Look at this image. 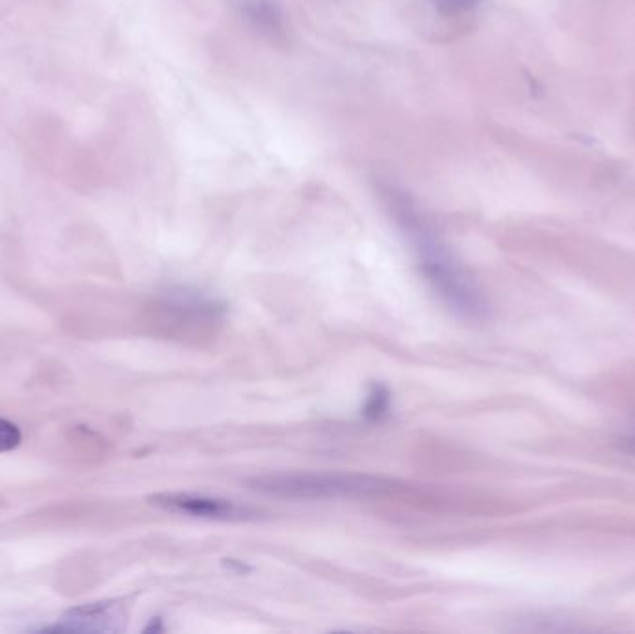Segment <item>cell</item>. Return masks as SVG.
<instances>
[{
	"label": "cell",
	"instance_id": "6da1fadb",
	"mask_svg": "<svg viewBox=\"0 0 635 634\" xmlns=\"http://www.w3.org/2000/svg\"><path fill=\"white\" fill-rule=\"evenodd\" d=\"M383 196L389 201L396 222L415 246L422 272L442 300L463 317L474 320L485 317L487 304L478 287L435 237L415 203L396 188H387Z\"/></svg>",
	"mask_w": 635,
	"mask_h": 634
},
{
	"label": "cell",
	"instance_id": "7a4b0ae2",
	"mask_svg": "<svg viewBox=\"0 0 635 634\" xmlns=\"http://www.w3.org/2000/svg\"><path fill=\"white\" fill-rule=\"evenodd\" d=\"M266 495L286 499H366L381 497L398 488L389 478L355 473H288L268 475L249 482Z\"/></svg>",
	"mask_w": 635,
	"mask_h": 634
},
{
	"label": "cell",
	"instance_id": "3957f363",
	"mask_svg": "<svg viewBox=\"0 0 635 634\" xmlns=\"http://www.w3.org/2000/svg\"><path fill=\"white\" fill-rule=\"evenodd\" d=\"M147 501L164 512L203 517V519L247 521V519H255L259 516V512L249 508V506H242V504L229 501V499L197 495V493H156V495H151Z\"/></svg>",
	"mask_w": 635,
	"mask_h": 634
},
{
	"label": "cell",
	"instance_id": "277c9868",
	"mask_svg": "<svg viewBox=\"0 0 635 634\" xmlns=\"http://www.w3.org/2000/svg\"><path fill=\"white\" fill-rule=\"evenodd\" d=\"M127 614L116 603H95L73 608L51 631L67 633H116L123 631Z\"/></svg>",
	"mask_w": 635,
	"mask_h": 634
},
{
	"label": "cell",
	"instance_id": "5b68a950",
	"mask_svg": "<svg viewBox=\"0 0 635 634\" xmlns=\"http://www.w3.org/2000/svg\"><path fill=\"white\" fill-rule=\"evenodd\" d=\"M240 12L259 28L262 34L279 38L285 34L283 12L275 0H236Z\"/></svg>",
	"mask_w": 635,
	"mask_h": 634
},
{
	"label": "cell",
	"instance_id": "8992f818",
	"mask_svg": "<svg viewBox=\"0 0 635 634\" xmlns=\"http://www.w3.org/2000/svg\"><path fill=\"white\" fill-rule=\"evenodd\" d=\"M481 0H431L435 10L444 17H457L474 10Z\"/></svg>",
	"mask_w": 635,
	"mask_h": 634
},
{
	"label": "cell",
	"instance_id": "52a82bcc",
	"mask_svg": "<svg viewBox=\"0 0 635 634\" xmlns=\"http://www.w3.org/2000/svg\"><path fill=\"white\" fill-rule=\"evenodd\" d=\"M23 441V434L17 424L10 423L6 419H0V452H10L17 449Z\"/></svg>",
	"mask_w": 635,
	"mask_h": 634
},
{
	"label": "cell",
	"instance_id": "ba28073f",
	"mask_svg": "<svg viewBox=\"0 0 635 634\" xmlns=\"http://www.w3.org/2000/svg\"><path fill=\"white\" fill-rule=\"evenodd\" d=\"M387 408H389V393L381 387H376V391L370 395V400L366 404V415L379 417L387 411Z\"/></svg>",
	"mask_w": 635,
	"mask_h": 634
}]
</instances>
